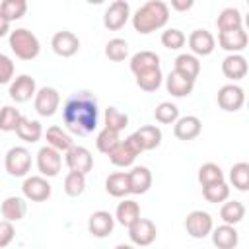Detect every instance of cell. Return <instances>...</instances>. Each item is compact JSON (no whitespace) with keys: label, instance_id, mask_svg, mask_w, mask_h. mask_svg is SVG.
<instances>
[{"label":"cell","instance_id":"83f0119b","mask_svg":"<svg viewBox=\"0 0 249 249\" xmlns=\"http://www.w3.org/2000/svg\"><path fill=\"white\" fill-rule=\"evenodd\" d=\"M152 68H160V56L154 51H140L136 54H132L130 58V70L134 74L152 70Z\"/></svg>","mask_w":249,"mask_h":249},{"label":"cell","instance_id":"ee69618b","mask_svg":"<svg viewBox=\"0 0 249 249\" xmlns=\"http://www.w3.org/2000/svg\"><path fill=\"white\" fill-rule=\"evenodd\" d=\"M154 117H156V121L161 123V124H173V123L179 119V109H177V105H173V103H169V101H161V103L156 107Z\"/></svg>","mask_w":249,"mask_h":249},{"label":"cell","instance_id":"6da1fadb","mask_svg":"<svg viewBox=\"0 0 249 249\" xmlns=\"http://www.w3.org/2000/svg\"><path fill=\"white\" fill-rule=\"evenodd\" d=\"M97 99L89 91H76L66 99L62 109V121L72 134L86 136L93 132L97 128Z\"/></svg>","mask_w":249,"mask_h":249},{"label":"cell","instance_id":"f35d334b","mask_svg":"<svg viewBox=\"0 0 249 249\" xmlns=\"http://www.w3.org/2000/svg\"><path fill=\"white\" fill-rule=\"evenodd\" d=\"M119 142H121L119 132L113 130V128H109V126L101 128L99 134H97V138H95V146H97V150H99L101 154H109Z\"/></svg>","mask_w":249,"mask_h":249},{"label":"cell","instance_id":"f546056e","mask_svg":"<svg viewBox=\"0 0 249 249\" xmlns=\"http://www.w3.org/2000/svg\"><path fill=\"white\" fill-rule=\"evenodd\" d=\"M173 70L185 74L187 78L196 80V76L200 74V62H198L196 54H187V53H183V54H179V56L175 58Z\"/></svg>","mask_w":249,"mask_h":249},{"label":"cell","instance_id":"836d02e7","mask_svg":"<svg viewBox=\"0 0 249 249\" xmlns=\"http://www.w3.org/2000/svg\"><path fill=\"white\" fill-rule=\"evenodd\" d=\"M134 76H136V86L144 91H156L163 82V76H161L160 68H152V70H146V72H140V74H134Z\"/></svg>","mask_w":249,"mask_h":249},{"label":"cell","instance_id":"d6986e66","mask_svg":"<svg viewBox=\"0 0 249 249\" xmlns=\"http://www.w3.org/2000/svg\"><path fill=\"white\" fill-rule=\"evenodd\" d=\"M173 124H175V126H173V134H175V138L185 140V142L196 138V136L200 134V130H202V123H200V119L195 117V115L181 117V119H177Z\"/></svg>","mask_w":249,"mask_h":249},{"label":"cell","instance_id":"f6af8a7d","mask_svg":"<svg viewBox=\"0 0 249 249\" xmlns=\"http://www.w3.org/2000/svg\"><path fill=\"white\" fill-rule=\"evenodd\" d=\"M185 41H187V37H185V33H183L181 29L171 27V29H165V31L161 33V45H163L165 49H169V51L181 49V47L185 45Z\"/></svg>","mask_w":249,"mask_h":249},{"label":"cell","instance_id":"44dd1931","mask_svg":"<svg viewBox=\"0 0 249 249\" xmlns=\"http://www.w3.org/2000/svg\"><path fill=\"white\" fill-rule=\"evenodd\" d=\"M247 70H249L247 58L243 54H239V53H231V54H228L222 60V72H224V76L230 78V80H233V82L245 78L247 76Z\"/></svg>","mask_w":249,"mask_h":249},{"label":"cell","instance_id":"ba28073f","mask_svg":"<svg viewBox=\"0 0 249 249\" xmlns=\"http://www.w3.org/2000/svg\"><path fill=\"white\" fill-rule=\"evenodd\" d=\"M60 167H62V156H60V152L56 148L47 144L37 152V169L41 171V175L56 177Z\"/></svg>","mask_w":249,"mask_h":249},{"label":"cell","instance_id":"74e56055","mask_svg":"<svg viewBox=\"0 0 249 249\" xmlns=\"http://www.w3.org/2000/svg\"><path fill=\"white\" fill-rule=\"evenodd\" d=\"M105 56L113 62H121L128 56V43L121 37H115V39H109L107 45H105Z\"/></svg>","mask_w":249,"mask_h":249},{"label":"cell","instance_id":"484cf974","mask_svg":"<svg viewBox=\"0 0 249 249\" xmlns=\"http://www.w3.org/2000/svg\"><path fill=\"white\" fill-rule=\"evenodd\" d=\"M132 134L140 142L142 150H154V148H158L161 144V130L156 124H144Z\"/></svg>","mask_w":249,"mask_h":249},{"label":"cell","instance_id":"b9f144b4","mask_svg":"<svg viewBox=\"0 0 249 249\" xmlns=\"http://www.w3.org/2000/svg\"><path fill=\"white\" fill-rule=\"evenodd\" d=\"M0 12L10 21H16V19H19V18L25 16V12H27V0H2Z\"/></svg>","mask_w":249,"mask_h":249},{"label":"cell","instance_id":"d4e9b609","mask_svg":"<svg viewBox=\"0 0 249 249\" xmlns=\"http://www.w3.org/2000/svg\"><path fill=\"white\" fill-rule=\"evenodd\" d=\"M138 218H140V206H138L136 200L124 198L123 202H119V206H117V210H115V220H117L121 226L128 228V226L134 224Z\"/></svg>","mask_w":249,"mask_h":249},{"label":"cell","instance_id":"1f68e13d","mask_svg":"<svg viewBox=\"0 0 249 249\" xmlns=\"http://www.w3.org/2000/svg\"><path fill=\"white\" fill-rule=\"evenodd\" d=\"M45 136H47V144L53 146V148H56L58 152H66L70 146H74L72 136H70L68 132H64L60 126H51V128H47Z\"/></svg>","mask_w":249,"mask_h":249},{"label":"cell","instance_id":"cb8c5ba5","mask_svg":"<svg viewBox=\"0 0 249 249\" xmlns=\"http://www.w3.org/2000/svg\"><path fill=\"white\" fill-rule=\"evenodd\" d=\"M0 210H2L4 220L19 222L27 212V204H25V198H21V196H8V198H4Z\"/></svg>","mask_w":249,"mask_h":249},{"label":"cell","instance_id":"d6a6232c","mask_svg":"<svg viewBox=\"0 0 249 249\" xmlns=\"http://www.w3.org/2000/svg\"><path fill=\"white\" fill-rule=\"evenodd\" d=\"M216 25H218V31H226V29L243 27V18H241V12H239L237 8H224V10L218 14Z\"/></svg>","mask_w":249,"mask_h":249},{"label":"cell","instance_id":"60d3db41","mask_svg":"<svg viewBox=\"0 0 249 249\" xmlns=\"http://www.w3.org/2000/svg\"><path fill=\"white\" fill-rule=\"evenodd\" d=\"M86 191V175L80 171H68L64 177V193L68 196H80Z\"/></svg>","mask_w":249,"mask_h":249},{"label":"cell","instance_id":"3957f363","mask_svg":"<svg viewBox=\"0 0 249 249\" xmlns=\"http://www.w3.org/2000/svg\"><path fill=\"white\" fill-rule=\"evenodd\" d=\"M10 49L14 54L21 60H33L41 53V43L35 33H31L25 27H18L10 31Z\"/></svg>","mask_w":249,"mask_h":249},{"label":"cell","instance_id":"4fadbf2b","mask_svg":"<svg viewBox=\"0 0 249 249\" xmlns=\"http://www.w3.org/2000/svg\"><path fill=\"white\" fill-rule=\"evenodd\" d=\"M21 193L31 202H43L51 196V183L43 175H31L23 181Z\"/></svg>","mask_w":249,"mask_h":249},{"label":"cell","instance_id":"30bf717a","mask_svg":"<svg viewBox=\"0 0 249 249\" xmlns=\"http://www.w3.org/2000/svg\"><path fill=\"white\" fill-rule=\"evenodd\" d=\"M130 19V6L126 0H115L103 16V25L109 31H117L121 27H124V23Z\"/></svg>","mask_w":249,"mask_h":249},{"label":"cell","instance_id":"e575fe53","mask_svg":"<svg viewBox=\"0 0 249 249\" xmlns=\"http://www.w3.org/2000/svg\"><path fill=\"white\" fill-rule=\"evenodd\" d=\"M230 181L237 191L245 193L249 189V163L247 161L233 163L230 169Z\"/></svg>","mask_w":249,"mask_h":249},{"label":"cell","instance_id":"c3c4849f","mask_svg":"<svg viewBox=\"0 0 249 249\" xmlns=\"http://www.w3.org/2000/svg\"><path fill=\"white\" fill-rule=\"evenodd\" d=\"M193 4H195V0H171V8L177 12H187L193 8Z\"/></svg>","mask_w":249,"mask_h":249},{"label":"cell","instance_id":"ab89813d","mask_svg":"<svg viewBox=\"0 0 249 249\" xmlns=\"http://www.w3.org/2000/svg\"><path fill=\"white\" fill-rule=\"evenodd\" d=\"M218 181H224V171H222V167H220L218 163H212V161L202 163L200 169H198V183H200L202 187H206V185L218 183Z\"/></svg>","mask_w":249,"mask_h":249},{"label":"cell","instance_id":"7dc6e473","mask_svg":"<svg viewBox=\"0 0 249 249\" xmlns=\"http://www.w3.org/2000/svg\"><path fill=\"white\" fill-rule=\"evenodd\" d=\"M14 226L10 220H2L0 222V247H8L14 239Z\"/></svg>","mask_w":249,"mask_h":249},{"label":"cell","instance_id":"5b68a950","mask_svg":"<svg viewBox=\"0 0 249 249\" xmlns=\"http://www.w3.org/2000/svg\"><path fill=\"white\" fill-rule=\"evenodd\" d=\"M4 167L12 177H25L31 169V152L23 146H14L6 152Z\"/></svg>","mask_w":249,"mask_h":249},{"label":"cell","instance_id":"7a4b0ae2","mask_svg":"<svg viewBox=\"0 0 249 249\" xmlns=\"http://www.w3.org/2000/svg\"><path fill=\"white\" fill-rule=\"evenodd\" d=\"M169 19V8L161 0H150L142 4L134 14H132V27L134 31L148 35L156 29H161Z\"/></svg>","mask_w":249,"mask_h":249},{"label":"cell","instance_id":"52a82bcc","mask_svg":"<svg viewBox=\"0 0 249 249\" xmlns=\"http://www.w3.org/2000/svg\"><path fill=\"white\" fill-rule=\"evenodd\" d=\"M64 154H66L64 156V161H66V165H68L70 171H80L84 175H88L91 171V167H93V156H91V152L88 148L74 144Z\"/></svg>","mask_w":249,"mask_h":249},{"label":"cell","instance_id":"ffe728a7","mask_svg":"<svg viewBox=\"0 0 249 249\" xmlns=\"http://www.w3.org/2000/svg\"><path fill=\"white\" fill-rule=\"evenodd\" d=\"M128 173V189L132 195H144L152 187V171L146 165H136Z\"/></svg>","mask_w":249,"mask_h":249},{"label":"cell","instance_id":"8fae6325","mask_svg":"<svg viewBox=\"0 0 249 249\" xmlns=\"http://www.w3.org/2000/svg\"><path fill=\"white\" fill-rule=\"evenodd\" d=\"M218 105L224 109V111H239L245 103V91L243 88H239L237 84H226L218 89Z\"/></svg>","mask_w":249,"mask_h":249},{"label":"cell","instance_id":"7402d4cb","mask_svg":"<svg viewBox=\"0 0 249 249\" xmlns=\"http://www.w3.org/2000/svg\"><path fill=\"white\" fill-rule=\"evenodd\" d=\"M165 88H167V91L173 97H185V95H189L193 91L195 80L193 78H187L185 74H181L177 70H171L169 76L165 78Z\"/></svg>","mask_w":249,"mask_h":249},{"label":"cell","instance_id":"7c38bea8","mask_svg":"<svg viewBox=\"0 0 249 249\" xmlns=\"http://www.w3.org/2000/svg\"><path fill=\"white\" fill-rule=\"evenodd\" d=\"M35 111L41 115V117H53L60 105V93L51 88V86H45L41 89L35 91Z\"/></svg>","mask_w":249,"mask_h":249},{"label":"cell","instance_id":"d590c367","mask_svg":"<svg viewBox=\"0 0 249 249\" xmlns=\"http://www.w3.org/2000/svg\"><path fill=\"white\" fill-rule=\"evenodd\" d=\"M202 196L212 202V204H218V202H224L228 200L230 196V187L226 181H218V183H210L206 187H202Z\"/></svg>","mask_w":249,"mask_h":249},{"label":"cell","instance_id":"ac0fdd59","mask_svg":"<svg viewBox=\"0 0 249 249\" xmlns=\"http://www.w3.org/2000/svg\"><path fill=\"white\" fill-rule=\"evenodd\" d=\"M187 41H189V47H191L193 54H198V56H208L216 49V39L206 29H195L189 35Z\"/></svg>","mask_w":249,"mask_h":249},{"label":"cell","instance_id":"5bb4252c","mask_svg":"<svg viewBox=\"0 0 249 249\" xmlns=\"http://www.w3.org/2000/svg\"><path fill=\"white\" fill-rule=\"evenodd\" d=\"M218 43L228 53H241L249 43V35H247V31L243 27L226 29V31L218 33Z\"/></svg>","mask_w":249,"mask_h":249},{"label":"cell","instance_id":"8d00e7d4","mask_svg":"<svg viewBox=\"0 0 249 249\" xmlns=\"http://www.w3.org/2000/svg\"><path fill=\"white\" fill-rule=\"evenodd\" d=\"M21 113L19 109L12 107V105H6L0 109V130L2 132H16L19 121H21Z\"/></svg>","mask_w":249,"mask_h":249},{"label":"cell","instance_id":"2e32d148","mask_svg":"<svg viewBox=\"0 0 249 249\" xmlns=\"http://www.w3.org/2000/svg\"><path fill=\"white\" fill-rule=\"evenodd\" d=\"M35 91H37V84L31 76L27 74H21L18 76L12 84H10V97L16 101V103H25L29 101L31 97H35Z\"/></svg>","mask_w":249,"mask_h":249},{"label":"cell","instance_id":"e0dca14e","mask_svg":"<svg viewBox=\"0 0 249 249\" xmlns=\"http://www.w3.org/2000/svg\"><path fill=\"white\" fill-rule=\"evenodd\" d=\"M115 228V216L107 210H97L88 220V231L93 237H107Z\"/></svg>","mask_w":249,"mask_h":249},{"label":"cell","instance_id":"8992f818","mask_svg":"<svg viewBox=\"0 0 249 249\" xmlns=\"http://www.w3.org/2000/svg\"><path fill=\"white\" fill-rule=\"evenodd\" d=\"M212 228H214L212 216L208 212H204V210H193L185 218V230L195 239H202V237L210 235Z\"/></svg>","mask_w":249,"mask_h":249},{"label":"cell","instance_id":"681fc988","mask_svg":"<svg viewBox=\"0 0 249 249\" xmlns=\"http://www.w3.org/2000/svg\"><path fill=\"white\" fill-rule=\"evenodd\" d=\"M10 19L0 12V37H4V35H8L10 33Z\"/></svg>","mask_w":249,"mask_h":249},{"label":"cell","instance_id":"9c48e42d","mask_svg":"<svg viewBox=\"0 0 249 249\" xmlns=\"http://www.w3.org/2000/svg\"><path fill=\"white\" fill-rule=\"evenodd\" d=\"M158 235V228L152 220L148 218H138L134 224L128 226V237L134 245H140V247H146L150 243H154Z\"/></svg>","mask_w":249,"mask_h":249},{"label":"cell","instance_id":"f907efd6","mask_svg":"<svg viewBox=\"0 0 249 249\" xmlns=\"http://www.w3.org/2000/svg\"><path fill=\"white\" fill-rule=\"evenodd\" d=\"M88 2H89V4H103L105 0H88Z\"/></svg>","mask_w":249,"mask_h":249},{"label":"cell","instance_id":"4316f807","mask_svg":"<svg viewBox=\"0 0 249 249\" xmlns=\"http://www.w3.org/2000/svg\"><path fill=\"white\" fill-rule=\"evenodd\" d=\"M105 191L115 196V198H121V196H126L130 193L128 189V173L126 171H117V173H111L107 179H105Z\"/></svg>","mask_w":249,"mask_h":249},{"label":"cell","instance_id":"4dcf8cb0","mask_svg":"<svg viewBox=\"0 0 249 249\" xmlns=\"http://www.w3.org/2000/svg\"><path fill=\"white\" fill-rule=\"evenodd\" d=\"M220 218L224 220V224H231V226H235V224H239L243 218H245V206H243V202H239V200H224V204H222V208H220Z\"/></svg>","mask_w":249,"mask_h":249},{"label":"cell","instance_id":"7bdbcfd3","mask_svg":"<svg viewBox=\"0 0 249 249\" xmlns=\"http://www.w3.org/2000/svg\"><path fill=\"white\" fill-rule=\"evenodd\" d=\"M126 124H128V115L124 111H121L117 107H107L105 109V126L121 132V130L126 128Z\"/></svg>","mask_w":249,"mask_h":249},{"label":"cell","instance_id":"f1b7e54d","mask_svg":"<svg viewBox=\"0 0 249 249\" xmlns=\"http://www.w3.org/2000/svg\"><path fill=\"white\" fill-rule=\"evenodd\" d=\"M16 134H18L23 142L33 144V142H37V140L43 136V128H41V123H39V121H31V119H27V117H21L18 128H16Z\"/></svg>","mask_w":249,"mask_h":249},{"label":"cell","instance_id":"603a6c76","mask_svg":"<svg viewBox=\"0 0 249 249\" xmlns=\"http://www.w3.org/2000/svg\"><path fill=\"white\" fill-rule=\"evenodd\" d=\"M212 243L218 249H233L239 243V233L231 224H222L218 228H212Z\"/></svg>","mask_w":249,"mask_h":249},{"label":"cell","instance_id":"9a60e30c","mask_svg":"<svg viewBox=\"0 0 249 249\" xmlns=\"http://www.w3.org/2000/svg\"><path fill=\"white\" fill-rule=\"evenodd\" d=\"M51 47L53 51L62 56V58H68V56H74L80 49V39L72 33V31H56L51 39Z\"/></svg>","mask_w":249,"mask_h":249},{"label":"cell","instance_id":"277c9868","mask_svg":"<svg viewBox=\"0 0 249 249\" xmlns=\"http://www.w3.org/2000/svg\"><path fill=\"white\" fill-rule=\"evenodd\" d=\"M142 152H144V150H142L140 142L136 140L134 134H130L128 138L121 140L107 156H109V160H111L113 165H117V167H128V165L134 163V160H136Z\"/></svg>","mask_w":249,"mask_h":249},{"label":"cell","instance_id":"bcb514c9","mask_svg":"<svg viewBox=\"0 0 249 249\" xmlns=\"http://www.w3.org/2000/svg\"><path fill=\"white\" fill-rule=\"evenodd\" d=\"M14 62L10 56L0 53V84H8L14 78Z\"/></svg>","mask_w":249,"mask_h":249}]
</instances>
